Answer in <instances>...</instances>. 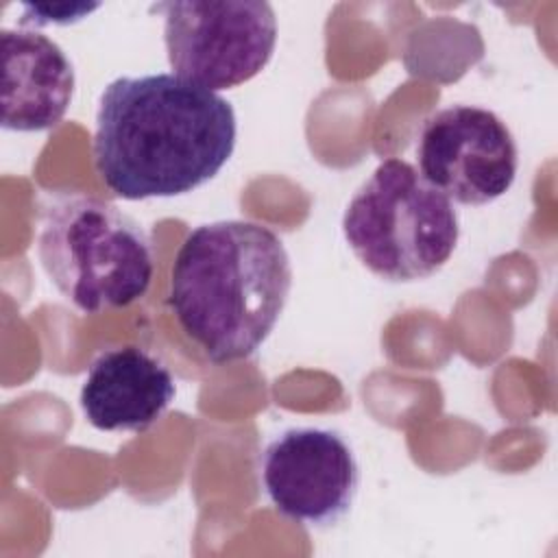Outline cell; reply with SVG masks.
<instances>
[{"label":"cell","mask_w":558,"mask_h":558,"mask_svg":"<svg viewBox=\"0 0 558 558\" xmlns=\"http://www.w3.org/2000/svg\"><path fill=\"white\" fill-rule=\"evenodd\" d=\"M170 368L140 344L100 351L83 379L78 403L100 432H146L174 401Z\"/></svg>","instance_id":"obj_8"},{"label":"cell","mask_w":558,"mask_h":558,"mask_svg":"<svg viewBox=\"0 0 558 558\" xmlns=\"http://www.w3.org/2000/svg\"><path fill=\"white\" fill-rule=\"evenodd\" d=\"M292 290L283 240L253 220L194 227L181 242L168 305L214 364L251 357L275 329Z\"/></svg>","instance_id":"obj_2"},{"label":"cell","mask_w":558,"mask_h":558,"mask_svg":"<svg viewBox=\"0 0 558 558\" xmlns=\"http://www.w3.org/2000/svg\"><path fill=\"white\" fill-rule=\"evenodd\" d=\"M100 4H24L20 17L22 26H48V24H74L96 11Z\"/></svg>","instance_id":"obj_10"},{"label":"cell","mask_w":558,"mask_h":558,"mask_svg":"<svg viewBox=\"0 0 558 558\" xmlns=\"http://www.w3.org/2000/svg\"><path fill=\"white\" fill-rule=\"evenodd\" d=\"M157 9L168 63L181 78L211 92L231 89L272 59L277 17L264 0H183Z\"/></svg>","instance_id":"obj_5"},{"label":"cell","mask_w":558,"mask_h":558,"mask_svg":"<svg viewBox=\"0 0 558 558\" xmlns=\"http://www.w3.org/2000/svg\"><path fill=\"white\" fill-rule=\"evenodd\" d=\"M37 257L61 296L83 314L135 303L155 270L148 231L116 203L89 194L59 196L44 207Z\"/></svg>","instance_id":"obj_3"},{"label":"cell","mask_w":558,"mask_h":558,"mask_svg":"<svg viewBox=\"0 0 558 558\" xmlns=\"http://www.w3.org/2000/svg\"><path fill=\"white\" fill-rule=\"evenodd\" d=\"M342 235L368 272L388 283H412L451 259L460 220L453 203L412 163L388 157L353 192Z\"/></svg>","instance_id":"obj_4"},{"label":"cell","mask_w":558,"mask_h":558,"mask_svg":"<svg viewBox=\"0 0 558 558\" xmlns=\"http://www.w3.org/2000/svg\"><path fill=\"white\" fill-rule=\"evenodd\" d=\"M259 480L281 517L327 527L351 510L360 488V464L340 432L288 427L264 447Z\"/></svg>","instance_id":"obj_7"},{"label":"cell","mask_w":558,"mask_h":558,"mask_svg":"<svg viewBox=\"0 0 558 558\" xmlns=\"http://www.w3.org/2000/svg\"><path fill=\"white\" fill-rule=\"evenodd\" d=\"M2 129L57 126L74 96V65L57 41L31 28H2Z\"/></svg>","instance_id":"obj_9"},{"label":"cell","mask_w":558,"mask_h":558,"mask_svg":"<svg viewBox=\"0 0 558 558\" xmlns=\"http://www.w3.org/2000/svg\"><path fill=\"white\" fill-rule=\"evenodd\" d=\"M235 135V111L216 92L174 72L120 76L100 94L92 155L116 196L166 198L211 181Z\"/></svg>","instance_id":"obj_1"},{"label":"cell","mask_w":558,"mask_h":558,"mask_svg":"<svg viewBox=\"0 0 558 558\" xmlns=\"http://www.w3.org/2000/svg\"><path fill=\"white\" fill-rule=\"evenodd\" d=\"M421 177L451 203L488 205L504 196L519 170V148L506 122L477 105H449L418 129Z\"/></svg>","instance_id":"obj_6"}]
</instances>
